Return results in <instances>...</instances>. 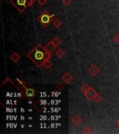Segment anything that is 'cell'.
I'll use <instances>...</instances> for the list:
<instances>
[{
	"instance_id": "obj_1",
	"label": "cell",
	"mask_w": 119,
	"mask_h": 134,
	"mask_svg": "<svg viewBox=\"0 0 119 134\" xmlns=\"http://www.w3.org/2000/svg\"><path fill=\"white\" fill-rule=\"evenodd\" d=\"M46 52L45 48H43L41 44H38L27 56L35 64L38 66H41L45 60V55Z\"/></svg>"
},
{
	"instance_id": "obj_6",
	"label": "cell",
	"mask_w": 119,
	"mask_h": 134,
	"mask_svg": "<svg viewBox=\"0 0 119 134\" xmlns=\"http://www.w3.org/2000/svg\"><path fill=\"white\" fill-rule=\"evenodd\" d=\"M88 72L90 73V74L91 76H95L97 73H98L100 72V69L97 66H95V64H93L92 66H91V67L88 69Z\"/></svg>"
},
{
	"instance_id": "obj_24",
	"label": "cell",
	"mask_w": 119,
	"mask_h": 134,
	"mask_svg": "<svg viewBox=\"0 0 119 134\" xmlns=\"http://www.w3.org/2000/svg\"><path fill=\"white\" fill-rule=\"evenodd\" d=\"M118 126H119V122H118Z\"/></svg>"
},
{
	"instance_id": "obj_16",
	"label": "cell",
	"mask_w": 119,
	"mask_h": 134,
	"mask_svg": "<svg viewBox=\"0 0 119 134\" xmlns=\"http://www.w3.org/2000/svg\"><path fill=\"white\" fill-rule=\"evenodd\" d=\"M102 99V97L100 94H97L96 95H95V96L94 97V98H93V100L95 101L96 103H98V102H100V101H101Z\"/></svg>"
},
{
	"instance_id": "obj_21",
	"label": "cell",
	"mask_w": 119,
	"mask_h": 134,
	"mask_svg": "<svg viewBox=\"0 0 119 134\" xmlns=\"http://www.w3.org/2000/svg\"><path fill=\"white\" fill-rule=\"evenodd\" d=\"M113 41H114L115 43H119V35H116V36L113 38Z\"/></svg>"
},
{
	"instance_id": "obj_12",
	"label": "cell",
	"mask_w": 119,
	"mask_h": 134,
	"mask_svg": "<svg viewBox=\"0 0 119 134\" xmlns=\"http://www.w3.org/2000/svg\"><path fill=\"white\" fill-rule=\"evenodd\" d=\"M43 66L45 67L46 69H49V68H51V67H52V64L49 60H45V62H43Z\"/></svg>"
},
{
	"instance_id": "obj_4",
	"label": "cell",
	"mask_w": 119,
	"mask_h": 134,
	"mask_svg": "<svg viewBox=\"0 0 119 134\" xmlns=\"http://www.w3.org/2000/svg\"><path fill=\"white\" fill-rule=\"evenodd\" d=\"M23 89H24V91H23V94L27 99H29V100L34 98V96L37 94V92H36V89L32 87H27Z\"/></svg>"
},
{
	"instance_id": "obj_20",
	"label": "cell",
	"mask_w": 119,
	"mask_h": 134,
	"mask_svg": "<svg viewBox=\"0 0 119 134\" xmlns=\"http://www.w3.org/2000/svg\"><path fill=\"white\" fill-rule=\"evenodd\" d=\"M38 4H40L41 6H44V5L47 3V1L46 0H38Z\"/></svg>"
},
{
	"instance_id": "obj_13",
	"label": "cell",
	"mask_w": 119,
	"mask_h": 134,
	"mask_svg": "<svg viewBox=\"0 0 119 134\" xmlns=\"http://www.w3.org/2000/svg\"><path fill=\"white\" fill-rule=\"evenodd\" d=\"M52 43L54 45H55V46H56V48H57L59 45L61 44V41L59 38H57V37H55V38L52 41Z\"/></svg>"
},
{
	"instance_id": "obj_7",
	"label": "cell",
	"mask_w": 119,
	"mask_h": 134,
	"mask_svg": "<svg viewBox=\"0 0 119 134\" xmlns=\"http://www.w3.org/2000/svg\"><path fill=\"white\" fill-rule=\"evenodd\" d=\"M45 48L46 50V51L49 52V53H52V52L56 50V47L51 41V42H49L47 44H46V45L45 46Z\"/></svg>"
},
{
	"instance_id": "obj_23",
	"label": "cell",
	"mask_w": 119,
	"mask_h": 134,
	"mask_svg": "<svg viewBox=\"0 0 119 134\" xmlns=\"http://www.w3.org/2000/svg\"><path fill=\"white\" fill-rule=\"evenodd\" d=\"M28 1H29V4L32 5V4H33V3H34V2H36V0H28Z\"/></svg>"
},
{
	"instance_id": "obj_11",
	"label": "cell",
	"mask_w": 119,
	"mask_h": 134,
	"mask_svg": "<svg viewBox=\"0 0 119 134\" xmlns=\"http://www.w3.org/2000/svg\"><path fill=\"white\" fill-rule=\"evenodd\" d=\"M91 88V87L90 86H88V85L85 84V85H84L83 86L81 87V89H81V92H82L84 94H85L86 92H88L89 90H90Z\"/></svg>"
},
{
	"instance_id": "obj_18",
	"label": "cell",
	"mask_w": 119,
	"mask_h": 134,
	"mask_svg": "<svg viewBox=\"0 0 119 134\" xmlns=\"http://www.w3.org/2000/svg\"><path fill=\"white\" fill-rule=\"evenodd\" d=\"M52 57V56H51V53H49L48 52H46V53H45V60H49Z\"/></svg>"
},
{
	"instance_id": "obj_9",
	"label": "cell",
	"mask_w": 119,
	"mask_h": 134,
	"mask_svg": "<svg viewBox=\"0 0 119 134\" xmlns=\"http://www.w3.org/2000/svg\"><path fill=\"white\" fill-rule=\"evenodd\" d=\"M72 122H73L75 125L76 126H78V125H80L81 124V123L82 122V119L80 117V116H79V115H75V116L72 118Z\"/></svg>"
},
{
	"instance_id": "obj_19",
	"label": "cell",
	"mask_w": 119,
	"mask_h": 134,
	"mask_svg": "<svg viewBox=\"0 0 119 134\" xmlns=\"http://www.w3.org/2000/svg\"><path fill=\"white\" fill-rule=\"evenodd\" d=\"M56 88L58 90H62L64 88V85H63V83H58V84L56 85Z\"/></svg>"
},
{
	"instance_id": "obj_17",
	"label": "cell",
	"mask_w": 119,
	"mask_h": 134,
	"mask_svg": "<svg viewBox=\"0 0 119 134\" xmlns=\"http://www.w3.org/2000/svg\"><path fill=\"white\" fill-rule=\"evenodd\" d=\"M83 133L85 134H89V133H92V129L89 127H86L85 128L83 131Z\"/></svg>"
},
{
	"instance_id": "obj_5",
	"label": "cell",
	"mask_w": 119,
	"mask_h": 134,
	"mask_svg": "<svg viewBox=\"0 0 119 134\" xmlns=\"http://www.w3.org/2000/svg\"><path fill=\"white\" fill-rule=\"evenodd\" d=\"M98 94L95 91L94 89H93L92 87L91 88V89L88 91V92H86L84 95L86 96V97L88 99V100H93V98H94V97L95 96V95Z\"/></svg>"
},
{
	"instance_id": "obj_14",
	"label": "cell",
	"mask_w": 119,
	"mask_h": 134,
	"mask_svg": "<svg viewBox=\"0 0 119 134\" xmlns=\"http://www.w3.org/2000/svg\"><path fill=\"white\" fill-rule=\"evenodd\" d=\"M65 55V52L63 51V50L61 49H58L57 51L56 52V55L58 57V58H61V57H63V56Z\"/></svg>"
},
{
	"instance_id": "obj_2",
	"label": "cell",
	"mask_w": 119,
	"mask_h": 134,
	"mask_svg": "<svg viewBox=\"0 0 119 134\" xmlns=\"http://www.w3.org/2000/svg\"><path fill=\"white\" fill-rule=\"evenodd\" d=\"M54 17V15L50 16V15L47 13V11H43V13H42V14H41V16L37 18V20H38L40 23H41L44 27H47V25H49V23L53 20Z\"/></svg>"
},
{
	"instance_id": "obj_3",
	"label": "cell",
	"mask_w": 119,
	"mask_h": 134,
	"mask_svg": "<svg viewBox=\"0 0 119 134\" xmlns=\"http://www.w3.org/2000/svg\"><path fill=\"white\" fill-rule=\"evenodd\" d=\"M11 3L21 13H23L27 7L31 6L28 0H11Z\"/></svg>"
},
{
	"instance_id": "obj_8",
	"label": "cell",
	"mask_w": 119,
	"mask_h": 134,
	"mask_svg": "<svg viewBox=\"0 0 119 134\" xmlns=\"http://www.w3.org/2000/svg\"><path fill=\"white\" fill-rule=\"evenodd\" d=\"M62 80L65 83L68 84V83H70V81H72V76L70 73H65V74H63V76H62Z\"/></svg>"
},
{
	"instance_id": "obj_10",
	"label": "cell",
	"mask_w": 119,
	"mask_h": 134,
	"mask_svg": "<svg viewBox=\"0 0 119 134\" xmlns=\"http://www.w3.org/2000/svg\"><path fill=\"white\" fill-rule=\"evenodd\" d=\"M11 59L13 62H18V61L20 59V56L19 55L17 52H14L11 56Z\"/></svg>"
},
{
	"instance_id": "obj_15",
	"label": "cell",
	"mask_w": 119,
	"mask_h": 134,
	"mask_svg": "<svg viewBox=\"0 0 119 134\" xmlns=\"http://www.w3.org/2000/svg\"><path fill=\"white\" fill-rule=\"evenodd\" d=\"M53 24L56 27H60L62 25V22L59 19H56L53 22Z\"/></svg>"
},
{
	"instance_id": "obj_22",
	"label": "cell",
	"mask_w": 119,
	"mask_h": 134,
	"mask_svg": "<svg viewBox=\"0 0 119 134\" xmlns=\"http://www.w3.org/2000/svg\"><path fill=\"white\" fill-rule=\"evenodd\" d=\"M63 3L65 6H68L71 3V0H63Z\"/></svg>"
}]
</instances>
